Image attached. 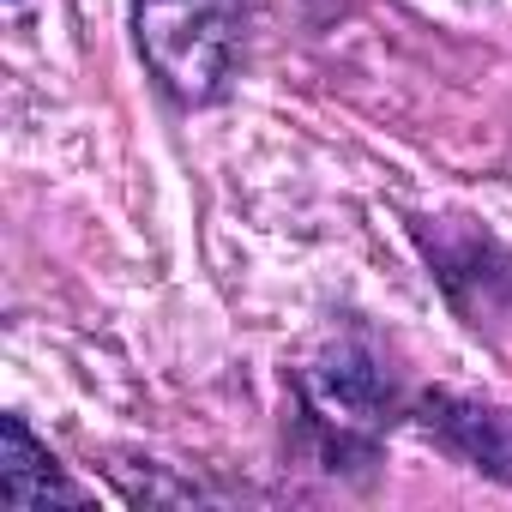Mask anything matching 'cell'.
Here are the masks:
<instances>
[{
  "label": "cell",
  "instance_id": "6da1fadb",
  "mask_svg": "<svg viewBox=\"0 0 512 512\" xmlns=\"http://www.w3.org/2000/svg\"><path fill=\"white\" fill-rule=\"evenodd\" d=\"M127 7H133V37L151 79L175 103L199 109L229 91L241 0H127Z\"/></svg>",
  "mask_w": 512,
  "mask_h": 512
},
{
  "label": "cell",
  "instance_id": "7a4b0ae2",
  "mask_svg": "<svg viewBox=\"0 0 512 512\" xmlns=\"http://www.w3.org/2000/svg\"><path fill=\"white\" fill-rule=\"evenodd\" d=\"M302 404H308V422L326 434L332 458H350V452L368 458L380 428L398 410V392H392V374L380 368V356L362 338H344L314 368H302Z\"/></svg>",
  "mask_w": 512,
  "mask_h": 512
},
{
  "label": "cell",
  "instance_id": "3957f363",
  "mask_svg": "<svg viewBox=\"0 0 512 512\" xmlns=\"http://www.w3.org/2000/svg\"><path fill=\"white\" fill-rule=\"evenodd\" d=\"M0 506L43 512V506H91V494L49 458V446L31 434L25 416L0 422Z\"/></svg>",
  "mask_w": 512,
  "mask_h": 512
}]
</instances>
